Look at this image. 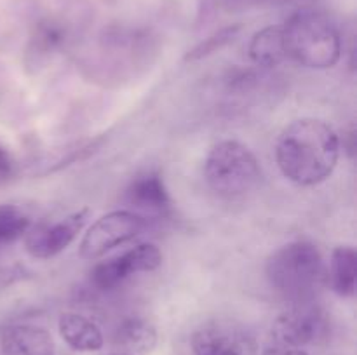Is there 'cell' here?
<instances>
[{
  "mask_svg": "<svg viewBox=\"0 0 357 355\" xmlns=\"http://www.w3.org/2000/svg\"><path fill=\"white\" fill-rule=\"evenodd\" d=\"M340 159V138L328 122L298 118L286 125L275 143L281 173L300 187H314L333 174Z\"/></svg>",
  "mask_w": 357,
  "mask_h": 355,
  "instance_id": "obj_1",
  "label": "cell"
},
{
  "mask_svg": "<svg viewBox=\"0 0 357 355\" xmlns=\"http://www.w3.org/2000/svg\"><path fill=\"white\" fill-rule=\"evenodd\" d=\"M271 287L288 303L316 299L328 282V268L314 244L289 242L271 254L265 265Z\"/></svg>",
  "mask_w": 357,
  "mask_h": 355,
  "instance_id": "obj_2",
  "label": "cell"
},
{
  "mask_svg": "<svg viewBox=\"0 0 357 355\" xmlns=\"http://www.w3.org/2000/svg\"><path fill=\"white\" fill-rule=\"evenodd\" d=\"M282 30L286 58L312 70L337 65L342 56V37L337 24L316 10L291 14Z\"/></svg>",
  "mask_w": 357,
  "mask_h": 355,
  "instance_id": "obj_3",
  "label": "cell"
},
{
  "mask_svg": "<svg viewBox=\"0 0 357 355\" xmlns=\"http://www.w3.org/2000/svg\"><path fill=\"white\" fill-rule=\"evenodd\" d=\"M260 176V164L255 153L236 139L216 143L206 157V183L220 197H243L257 187Z\"/></svg>",
  "mask_w": 357,
  "mask_h": 355,
  "instance_id": "obj_4",
  "label": "cell"
},
{
  "mask_svg": "<svg viewBox=\"0 0 357 355\" xmlns=\"http://www.w3.org/2000/svg\"><path fill=\"white\" fill-rule=\"evenodd\" d=\"M149 223L136 212L129 209L112 211L101 216L100 219L89 226L80 240L79 253L84 260H98L105 256L108 251L122 246V244L135 240L142 235Z\"/></svg>",
  "mask_w": 357,
  "mask_h": 355,
  "instance_id": "obj_5",
  "label": "cell"
},
{
  "mask_svg": "<svg viewBox=\"0 0 357 355\" xmlns=\"http://www.w3.org/2000/svg\"><path fill=\"white\" fill-rule=\"evenodd\" d=\"M328 333L326 313L314 301L295 303L275 319L272 326L274 343L302 348L317 343Z\"/></svg>",
  "mask_w": 357,
  "mask_h": 355,
  "instance_id": "obj_6",
  "label": "cell"
},
{
  "mask_svg": "<svg viewBox=\"0 0 357 355\" xmlns=\"http://www.w3.org/2000/svg\"><path fill=\"white\" fill-rule=\"evenodd\" d=\"M195 355H257L258 345L253 334L232 320H211L199 327L192 336Z\"/></svg>",
  "mask_w": 357,
  "mask_h": 355,
  "instance_id": "obj_7",
  "label": "cell"
},
{
  "mask_svg": "<svg viewBox=\"0 0 357 355\" xmlns=\"http://www.w3.org/2000/svg\"><path fill=\"white\" fill-rule=\"evenodd\" d=\"M162 265V253L153 244H138L132 249L96 265L91 271V282L98 289H114L136 274H149Z\"/></svg>",
  "mask_w": 357,
  "mask_h": 355,
  "instance_id": "obj_8",
  "label": "cell"
},
{
  "mask_svg": "<svg viewBox=\"0 0 357 355\" xmlns=\"http://www.w3.org/2000/svg\"><path fill=\"white\" fill-rule=\"evenodd\" d=\"M87 216L89 209L84 207L65 216L59 221L42 223L35 228H28L24 232V249L37 260H49L56 256L77 239L80 230L86 225Z\"/></svg>",
  "mask_w": 357,
  "mask_h": 355,
  "instance_id": "obj_9",
  "label": "cell"
},
{
  "mask_svg": "<svg viewBox=\"0 0 357 355\" xmlns=\"http://www.w3.org/2000/svg\"><path fill=\"white\" fill-rule=\"evenodd\" d=\"M129 211L142 216L146 223L162 219L171 212V197L162 176L155 171H145L129 183L126 190Z\"/></svg>",
  "mask_w": 357,
  "mask_h": 355,
  "instance_id": "obj_10",
  "label": "cell"
},
{
  "mask_svg": "<svg viewBox=\"0 0 357 355\" xmlns=\"http://www.w3.org/2000/svg\"><path fill=\"white\" fill-rule=\"evenodd\" d=\"M2 355H52L54 341L45 329L30 324H17L3 329L0 336Z\"/></svg>",
  "mask_w": 357,
  "mask_h": 355,
  "instance_id": "obj_11",
  "label": "cell"
},
{
  "mask_svg": "<svg viewBox=\"0 0 357 355\" xmlns=\"http://www.w3.org/2000/svg\"><path fill=\"white\" fill-rule=\"evenodd\" d=\"M58 329L63 341L77 352H96L105 343L100 326L80 313H63L58 320Z\"/></svg>",
  "mask_w": 357,
  "mask_h": 355,
  "instance_id": "obj_12",
  "label": "cell"
},
{
  "mask_svg": "<svg viewBox=\"0 0 357 355\" xmlns=\"http://www.w3.org/2000/svg\"><path fill=\"white\" fill-rule=\"evenodd\" d=\"M115 345L121 354L149 355L157 345V329L142 317H131L115 331Z\"/></svg>",
  "mask_w": 357,
  "mask_h": 355,
  "instance_id": "obj_13",
  "label": "cell"
},
{
  "mask_svg": "<svg viewBox=\"0 0 357 355\" xmlns=\"http://www.w3.org/2000/svg\"><path fill=\"white\" fill-rule=\"evenodd\" d=\"M357 253L352 246H340L331 253L328 282L342 298H351L356 292Z\"/></svg>",
  "mask_w": 357,
  "mask_h": 355,
  "instance_id": "obj_14",
  "label": "cell"
},
{
  "mask_svg": "<svg viewBox=\"0 0 357 355\" xmlns=\"http://www.w3.org/2000/svg\"><path fill=\"white\" fill-rule=\"evenodd\" d=\"M250 59L261 68H274L286 59L281 26H267L257 31L248 45Z\"/></svg>",
  "mask_w": 357,
  "mask_h": 355,
  "instance_id": "obj_15",
  "label": "cell"
},
{
  "mask_svg": "<svg viewBox=\"0 0 357 355\" xmlns=\"http://www.w3.org/2000/svg\"><path fill=\"white\" fill-rule=\"evenodd\" d=\"M30 228V216L23 209L0 204V247L20 239Z\"/></svg>",
  "mask_w": 357,
  "mask_h": 355,
  "instance_id": "obj_16",
  "label": "cell"
},
{
  "mask_svg": "<svg viewBox=\"0 0 357 355\" xmlns=\"http://www.w3.org/2000/svg\"><path fill=\"white\" fill-rule=\"evenodd\" d=\"M241 31H243V24H229V26L215 31L208 38L199 42L194 49H190L185 56V61H199V59H204L208 56L215 54V52L222 51L223 47H227V45L236 40Z\"/></svg>",
  "mask_w": 357,
  "mask_h": 355,
  "instance_id": "obj_17",
  "label": "cell"
},
{
  "mask_svg": "<svg viewBox=\"0 0 357 355\" xmlns=\"http://www.w3.org/2000/svg\"><path fill=\"white\" fill-rule=\"evenodd\" d=\"M289 2L293 0H220V6L229 13H248V10L284 6Z\"/></svg>",
  "mask_w": 357,
  "mask_h": 355,
  "instance_id": "obj_18",
  "label": "cell"
},
{
  "mask_svg": "<svg viewBox=\"0 0 357 355\" xmlns=\"http://www.w3.org/2000/svg\"><path fill=\"white\" fill-rule=\"evenodd\" d=\"M16 159H14L13 152L7 148L6 145L0 143V188L9 184L16 176Z\"/></svg>",
  "mask_w": 357,
  "mask_h": 355,
  "instance_id": "obj_19",
  "label": "cell"
},
{
  "mask_svg": "<svg viewBox=\"0 0 357 355\" xmlns=\"http://www.w3.org/2000/svg\"><path fill=\"white\" fill-rule=\"evenodd\" d=\"M264 355H309V354H307V352H303L302 348L286 347V345L272 343L271 347L265 348Z\"/></svg>",
  "mask_w": 357,
  "mask_h": 355,
  "instance_id": "obj_20",
  "label": "cell"
},
{
  "mask_svg": "<svg viewBox=\"0 0 357 355\" xmlns=\"http://www.w3.org/2000/svg\"><path fill=\"white\" fill-rule=\"evenodd\" d=\"M114 355H128V354H114Z\"/></svg>",
  "mask_w": 357,
  "mask_h": 355,
  "instance_id": "obj_21",
  "label": "cell"
}]
</instances>
